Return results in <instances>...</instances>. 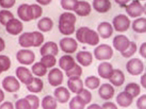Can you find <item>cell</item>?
Returning <instances> with one entry per match:
<instances>
[{
	"instance_id": "6da1fadb",
	"label": "cell",
	"mask_w": 146,
	"mask_h": 109,
	"mask_svg": "<svg viewBox=\"0 0 146 109\" xmlns=\"http://www.w3.org/2000/svg\"><path fill=\"white\" fill-rule=\"evenodd\" d=\"M76 17L73 13L64 12L60 16L58 28L62 33L69 35L72 33L75 30V23Z\"/></svg>"
},
{
	"instance_id": "7a4b0ae2",
	"label": "cell",
	"mask_w": 146,
	"mask_h": 109,
	"mask_svg": "<svg viewBox=\"0 0 146 109\" xmlns=\"http://www.w3.org/2000/svg\"><path fill=\"white\" fill-rule=\"evenodd\" d=\"M94 53L95 58L98 60H107L111 57L113 51L110 46L102 44L95 48Z\"/></svg>"
},
{
	"instance_id": "3957f363",
	"label": "cell",
	"mask_w": 146,
	"mask_h": 109,
	"mask_svg": "<svg viewBox=\"0 0 146 109\" xmlns=\"http://www.w3.org/2000/svg\"><path fill=\"white\" fill-rule=\"evenodd\" d=\"M126 68L127 72L133 75H139L143 71L144 68L142 62L137 58L131 59L127 62Z\"/></svg>"
},
{
	"instance_id": "277c9868",
	"label": "cell",
	"mask_w": 146,
	"mask_h": 109,
	"mask_svg": "<svg viewBox=\"0 0 146 109\" xmlns=\"http://www.w3.org/2000/svg\"><path fill=\"white\" fill-rule=\"evenodd\" d=\"M130 21L125 15L119 14L113 19V23L116 30L119 32L125 31L129 28Z\"/></svg>"
},
{
	"instance_id": "5b68a950",
	"label": "cell",
	"mask_w": 146,
	"mask_h": 109,
	"mask_svg": "<svg viewBox=\"0 0 146 109\" xmlns=\"http://www.w3.org/2000/svg\"><path fill=\"white\" fill-rule=\"evenodd\" d=\"M17 58L21 64L29 65L31 64L35 60V56L33 52L28 49H21L16 54Z\"/></svg>"
},
{
	"instance_id": "8992f818",
	"label": "cell",
	"mask_w": 146,
	"mask_h": 109,
	"mask_svg": "<svg viewBox=\"0 0 146 109\" xmlns=\"http://www.w3.org/2000/svg\"><path fill=\"white\" fill-rule=\"evenodd\" d=\"M126 11L131 17H135L141 15L145 11V8L138 0L133 1L125 7Z\"/></svg>"
},
{
	"instance_id": "52a82bcc",
	"label": "cell",
	"mask_w": 146,
	"mask_h": 109,
	"mask_svg": "<svg viewBox=\"0 0 146 109\" xmlns=\"http://www.w3.org/2000/svg\"><path fill=\"white\" fill-rule=\"evenodd\" d=\"M59 43L61 49L66 53L74 52L78 47V44L76 40L72 37H64L60 40Z\"/></svg>"
},
{
	"instance_id": "ba28073f",
	"label": "cell",
	"mask_w": 146,
	"mask_h": 109,
	"mask_svg": "<svg viewBox=\"0 0 146 109\" xmlns=\"http://www.w3.org/2000/svg\"><path fill=\"white\" fill-rule=\"evenodd\" d=\"M130 41L125 35H118L113 39V45L117 50L121 53L125 51L129 47Z\"/></svg>"
},
{
	"instance_id": "9c48e42d",
	"label": "cell",
	"mask_w": 146,
	"mask_h": 109,
	"mask_svg": "<svg viewBox=\"0 0 146 109\" xmlns=\"http://www.w3.org/2000/svg\"><path fill=\"white\" fill-rule=\"evenodd\" d=\"M7 31L10 34L17 35L23 30V24L22 22L17 18H13L7 22L6 25Z\"/></svg>"
},
{
	"instance_id": "30bf717a",
	"label": "cell",
	"mask_w": 146,
	"mask_h": 109,
	"mask_svg": "<svg viewBox=\"0 0 146 109\" xmlns=\"http://www.w3.org/2000/svg\"><path fill=\"white\" fill-rule=\"evenodd\" d=\"M2 85L4 89L10 92H16L20 87V84L15 78L13 76H8L3 80Z\"/></svg>"
},
{
	"instance_id": "8fae6325",
	"label": "cell",
	"mask_w": 146,
	"mask_h": 109,
	"mask_svg": "<svg viewBox=\"0 0 146 109\" xmlns=\"http://www.w3.org/2000/svg\"><path fill=\"white\" fill-rule=\"evenodd\" d=\"M63 79L62 72L58 69L54 68L50 70L48 75V79L50 84L54 86L61 84Z\"/></svg>"
},
{
	"instance_id": "7c38bea8",
	"label": "cell",
	"mask_w": 146,
	"mask_h": 109,
	"mask_svg": "<svg viewBox=\"0 0 146 109\" xmlns=\"http://www.w3.org/2000/svg\"><path fill=\"white\" fill-rule=\"evenodd\" d=\"M16 75L21 81L27 85L32 81L33 77L30 71L24 67H19L16 70Z\"/></svg>"
},
{
	"instance_id": "4fadbf2b",
	"label": "cell",
	"mask_w": 146,
	"mask_h": 109,
	"mask_svg": "<svg viewBox=\"0 0 146 109\" xmlns=\"http://www.w3.org/2000/svg\"><path fill=\"white\" fill-rule=\"evenodd\" d=\"M67 83L68 87L71 91L77 94L83 89V82L79 77L74 76L70 77Z\"/></svg>"
},
{
	"instance_id": "5bb4252c",
	"label": "cell",
	"mask_w": 146,
	"mask_h": 109,
	"mask_svg": "<svg viewBox=\"0 0 146 109\" xmlns=\"http://www.w3.org/2000/svg\"><path fill=\"white\" fill-rule=\"evenodd\" d=\"M40 52L41 55L42 56L48 54L55 56L58 52L57 45L54 42H46L41 47Z\"/></svg>"
},
{
	"instance_id": "9a60e30c",
	"label": "cell",
	"mask_w": 146,
	"mask_h": 109,
	"mask_svg": "<svg viewBox=\"0 0 146 109\" xmlns=\"http://www.w3.org/2000/svg\"><path fill=\"white\" fill-rule=\"evenodd\" d=\"M91 9V5L88 2L77 1L74 11L79 15L83 16L88 15Z\"/></svg>"
},
{
	"instance_id": "2e32d148",
	"label": "cell",
	"mask_w": 146,
	"mask_h": 109,
	"mask_svg": "<svg viewBox=\"0 0 146 109\" xmlns=\"http://www.w3.org/2000/svg\"><path fill=\"white\" fill-rule=\"evenodd\" d=\"M83 41L84 43H86L92 45H96L99 41V35L94 30L88 28L84 32Z\"/></svg>"
},
{
	"instance_id": "e0dca14e",
	"label": "cell",
	"mask_w": 146,
	"mask_h": 109,
	"mask_svg": "<svg viewBox=\"0 0 146 109\" xmlns=\"http://www.w3.org/2000/svg\"><path fill=\"white\" fill-rule=\"evenodd\" d=\"M97 30L101 36L104 38L109 37L113 32L111 25L107 22L100 23L97 27Z\"/></svg>"
},
{
	"instance_id": "ac0fdd59",
	"label": "cell",
	"mask_w": 146,
	"mask_h": 109,
	"mask_svg": "<svg viewBox=\"0 0 146 109\" xmlns=\"http://www.w3.org/2000/svg\"><path fill=\"white\" fill-rule=\"evenodd\" d=\"M113 71L112 65L108 62H102L99 64L98 67L99 75L104 78L109 79L112 75Z\"/></svg>"
},
{
	"instance_id": "d6986e66",
	"label": "cell",
	"mask_w": 146,
	"mask_h": 109,
	"mask_svg": "<svg viewBox=\"0 0 146 109\" xmlns=\"http://www.w3.org/2000/svg\"><path fill=\"white\" fill-rule=\"evenodd\" d=\"M34 40V36L33 32H24L19 36V44L24 47L33 46Z\"/></svg>"
},
{
	"instance_id": "ffe728a7",
	"label": "cell",
	"mask_w": 146,
	"mask_h": 109,
	"mask_svg": "<svg viewBox=\"0 0 146 109\" xmlns=\"http://www.w3.org/2000/svg\"><path fill=\"white\" fill-rule=\"evenodd\" d=\"M99 94L100 97L105 100L109 99L113 97L114 93L113 87L108 83L102 84L100 88Z\"/></svg>"
},
{
	"instance_id": "44dd1931",
	"label": "cell",
	"mask_w": 146,
	"mask_h": 109,
	"mask_svg": "<svg viewBox=\"0 0 146 109\" xmlns=\"http://www.w3.org/2000/svg\"><path fill=\"white\" fill-rule=\"evenodd\" d=\"M76 63L74 58L69 55H64L59 60V64L60 67L66 71L72 68Z\"/></svg>"
},
{
	"instance_id": "7402d4cb",
	"label": "cell",
	"mask_w": 146,
	"mask_h": 109,
	"mask_svg": "<svg viewBox=\"0 0 146 109\" xmlns=\"http://www.w3.org/2000/svg\"><path fill=\"white\" fill-rule=\"evenodd\" d=\"M76 58L78 62L84 66H88L92 63V56L89 52L86 51H80L76 55Z\"/></svg>"
},
{
	"instance_id": "603a6c76",
	"label": "cell",
	"mask_w": 146,
	"mask_h": 109,
	"mask_svg": "<svg viewBox=\"0 0 146 109\" xmlns=\"http://www.w3.org/2000/svg\"><path fill=\"white\" fill-rule=\"evenodd\" d=\"M110 81L114 85L119 86L123 84L125 80V76L123 72L119 69L113 70Z\"/></svg>"
},
{
	"instance_id": "cb8c5ba5",
	"label": "cell",
	"mask_w": 146,
	"mask_h": 109,
	"mask_svg": "<svg viewBox=\"0 0 146 109\" xmlns=\"http://www.w3.org/2000/svg\"><path fill=\"white\" fill-rule=\"evenodd\" d=\"M56 98L60 102H64L67 101L70 97V94L67 89L60 87L56 89L54 92Z\"/></svg>"
},
{
	"instance_id": "d4e9b609",
	"label": "cell",
	"mask_w": 146,
	"mask_h": 109,
	"mask_svg": "<svg viewBox=\"0 0 146 109\" xmlns=\"http://www.w3.org/2000/svg\"><path fill=\"white\" fill-rule=\"evenodd\" d=\"M93 6L97 11L103 12L107 11L110 9L111 4L108 0H94Z\"/></svg>"
},
{
	"instance_id": "484cf974",
	"label": "cell",
	"mask_w": 146,
	"mask_h": 109,
	"mask_svg": "<svg viewBox=\"0 0 146 109\" xmlns=\"http://www.w3.org/2000/svg\"><path fill=\"white\" fill-rule=\"evenodd\" d=\"M133 97L130 94L124 91L120 93L116 97L118 103L123 106H127L132 102Z\"/></svg>"
},
{
	"instance_id": "4316f807",
	"label": "cell",
	"mask_w": 146,
	"mask_h": 109,
	"mask_svg": "<svg viewBox=\"0 0 146 109\" xmlns=\"http://www.w3.org/2000/svg\"><path fill=\"white\" fill-rule=\"evenodd\" d=\"M53 25V22L51 18L45 17L42 18L38 20L37 26L40 30L46 32L50 30Z\"/></svg>"
},
{
	"instance_id": "83f0119b",
	"label": "cell",
	"mask_w": 146,
	"mask_h": 109,
	"mask_svg": "<svg viewBox=\"0 0 146 109\" xmlns=\"http://www.w3.org/2000/svg\"><path fill=\"white\" fill-rule=\"evenodd\" d=\"M146 19L145 17H140L134 20L132 24V28L135 32L138 33L145 32Z\"/></svg>"
},
{
	"instance_id": "f1b7e54d",
	"label": "cell",
	"mask_w": 146,
	"mask_h": 109,
	"mask_svg": "<svg viewBox=\"0 0 146 109\" xmlns=\"http://www.w3.org/2000/svg\"><path fill=\"white\" fill-rule=\"evenodd\" d=\"M43 87V82L42 80L38 78L33 77L32 82L27 85V89L32 92L38 93L42 90Z\"/></svg>"
},
{
	"instance_id": "f546056e",
	"label": "cell",
	"mask_w": 146,
	"mask_h": 109,
	"mask_svg": "<svg viewBox=\"0 0 146 109\" xmlns=\"http://www.w3.org/2000/svg\"><path fill=\"white\" fill-rule=\"evenodd\" d=\"M140 91L139 86L134 83L128 84L125 89V91L130 94L133 98L136 97L139 94Z\"/></svg>"
},
{
	"instance_id": "4dcf8cb0",
	"label": "cell",
	"mask_w": 146,
	"mask_h": 109,
	"mask_svg": "<svg viewBox=\"0 0 146 109\" xmlns=\"http://www.w3.org/2000/svg\"><path fill=\"white\" fill-rule=\"evenodd\" d=\"M28 4H22L19 5L17 9V13L19 17L24 21L30 20L27 12V7Z\"/></svg>"
},
{
	"instance_id": "1f68e13d",
	"label": "cell",
	"mask_w": 146,
	"mask_h": 109,
	"mask_svg": "<svg viewBox=\"0 0 146 109\" xmlns=\"http://www.w3.org/2000/svg\"><path fill=\"white\" fill-rule=\"evenodd\" d=\"M32 70L33 73L38 76L44 75L47 71L46 68L40 62L35 63L32 66Z\"/></svg>"
},
{
	"instance_id": "d6a6232c",
	"label": "cell",
	"mask_w": 146,
	"mask_h": 109,
	"mask_svg": "<svg viewBox=\"0 0 146 109\" xmlns=\"http://www.w3.org/2000/svg\"><path fill=\"white\" fill-rule=\"evenodd\" d=\"M100 79L94 76H90L87 77L85 80L86 86L91 89L97 88L99 85Z\"/></svg>"
},
{
	"instance_id": "836d02e7",
	"label": "cell",
	"mask_w": 146,
	"mask_h": 109,
	"mask_svg": "<svg viewBox=\"0 0 146 109\" xmlns=\"http://www.w3.org/2000/svg\"><path fill=\"white\" fill-rule=\"evenodd\" d=\"M40 62L46 68H50L54 66L56 63V59L54 56L48 54L44 56L40 59Z\"/></svg>"
},
{
	"instance_id": "e575fe53",
	"label": "cell",
	"mask_w": 146,
	"mask_h": 109,
	"mask_svg": "<svg viewBox=\"0 0 146 109\" xmlns=\"http://www.w3.org/2000/svg\"><path fill=\"white\" fill-rule=\"evenodd\" d=\"M14 17L13 14L9 10L0 11V22L3 25L5 26L8 21Z\"/></svg>"
},
{
	"instance_id": "d590c367",
	"label": "cell",
	"mask_w": 146,
	"mask_h": 109,
	"mask_svg": "<svg viewBox=\"0 0 146 109\" xmlns=\"http://www.w3.org/2000/svg\"><path fill=\"white\" fill-rule=\"evenodd\" d=\"M11 65L9 58L4 55H0V70L2 72L7 70Z\"/></svg>"
},
{
	"instance_id": "8d00e7d4",
	"label": "cell",
	"mask_w": 146,
	"mask_h": 109,
	"mask_svg": "<svg viewBox=\"0 0 146 109\" xmlns=\"http://www.w3.org/2000/svg\"><path fill=\"white\" fill-rule=\"evenodd\" d=\"M42 103L45 108H52L55 107L56 102L55 99L52 96H47L43 98Z\"/></svg>"
},
{
	"instance_id": "74e56055",
	"label": "cell",
	"mask_w": 146,
	"mask_h": 109,
	"mask_svg": "<svg viewBox=\"0 0 146 109\" xmlns=\"http://www.w3.org/2000/svg\"><path fill=\"white\" fill-rule=\"evenodd\" d=\"M82 73L81 68L76 63L74 66L70 70L66 71V76L69 77L72 76H81Z\"/></svg>"
},
{
	"instance_id": "f35d334b",
	"label": "cell",
	"mask_w": 146,
	"mask_h": 109,
	"mask_svg": "<svg viewBox=\"0 0 146 109\" xmlns=\"http://www.w3.org/2000/svg\"><path fill=\"white\" fill-rule=\"evenodd\" d=\"M137 49V46L136 43L130 41L129 47L125 51L121 53L124 57H129L135 53Z\"/></svg>"
},
{
	"instance_id": "ab89813d",
	"label": "cell",
	"mask_w": 146,
	"mask_h": 109,
	"mask_svg": "<svg viewBox=\"0 0 146 109\" xmlns=\"http://www.w3.org/2000/svg\"><path fill=\"white\" fill-rule=\"evenodd\" d=\"M85 103L82 98L78 95L74 97L70 102V106L72 108H82Z\"/></svg>"
},
{
	"instance_id": "60d3db41",
	"label": "cell",
	"mask_w": 146,
	"mask_h": 109,
	"mask_svg": "<svg viewBox=\"0 0 146 109\" xmlns=\"http://www.w3.org/2000/svg\"><path fill=\"white\" fill-rule=\"evenodd\" d=\"M77 0H62L60 4L62 7L66 10H74Z\"/></svg>"
},
{
	"instance_id": "b9f144b4",
	"label": "cell",
	"mask_w": 146,
	"mask_h": 109,
	"mask_svg": "<svg viewBox=\"0 0 146 109\" xmlns=\"http://www.w3.org/2000/svg\"><path fill=\"white\" fill-rule=\"evenodd\" d=\"M33 19L36 18L42 14V9L41 7L37 4H33L30 5Z\"/></svg>"
},
{
	"instance_id": "7bdbcfd3",
	"label": "cell",
	"mask_w": 146,
	"mask_h": 109,
	"mask_svg": "<svg viewBox=\"0 0 146 109\" xmlns=\"http://www.w3.org/2000/svg\"><path fill=\"white\" fill-rule=\"evenodd\" d=\"M34 36V43L33 46L37 47L40 45L43 42L44 36L42 34L38 31L33 32Z\"/></svg>"
},
{
	"instance_id": "ee69618b",
	"label": "cell",
	"mask_w": 146,
	"mask_h": 109,
	"mask_svg": "<svg viewBox=\"0 0 146 109\" xmlns=\"http://www.w3.org/2000/svg\"><path fill=\"white\" fill-rule=\"evenodd\" d=\"M77 95L82 98L85 103L90 102L91 99L92 95L90 92L85 89H83Z\"/></svg>"
},
{
	"instance_id": "f6af8a7d",
	"label": "cell",
	"mask_w": 146,
	"mask_h": 109,
	"mask_svg": "<svg viewBox=\"0 0 146 109\" xmlns=\"http://www.w3.org/2000/svg\"><path fill=\"white\" fill-rule=\"evenodd\" d=\"M88 28L86 26H83L79 28L76 32V37L80 42L84 43L83 37L85 32Z\"/></svg>"
},
{
	"instance_id": "bcb514c9",
	"label": "cell",
	"mask_w": 146,
	"mask_h": 109,
	"mask_svg": "<svg viewBox=\"0 0 146 109\" xmlns=\"http://www.w3.org/2000/svg\"><path fill=\"white\" fill-rule=\"evenodd\" d=\"M28 102H30L33 108H35L38 106V97L34 95H29L25 97Z\"/></svg>"
},
{
	"instance_id": "7dc6e473",
	"label": "cell",
	"mask_w": 146,
	"mask_h": 109,
	"mask_svg": "<svg viewBox=\"0 0 146 109\" xmlns=\"http://www.w3.org/2000/svg\"><path fill=\"white\" fill-rule=\"evenodd\" d=\"M15 2V1L14 0H0V5L3 8H10L14 5Z\"/></svg>"
},
{
	"instance_id": "c3c4849f",
	"label": "cell",
	"mask_w": 146,
	"mask_h": 109,
	"mask_svg": "<svg viewBox=\"0 0 146 109\" xmlns=\"http://www.w3.org/2000/svg\"><path fill=\"white\" fill-rule=\"evenodd\" d=\"M146 96L144 95L141 96L138 99L137 104L138 106L140 108H145L146 104Z\"/></svg>"
},
{
	"instance_id": "681fc988",
	"label": "cell",
	"mask_w": 146,
	"mask_h": 109,
	"mask_svg": "<svg viewBox=\"0 0 146 109\" xmlns=\"http://www.w3.org/2000/svg\"><path fill=\"white\" fill-rule=\"evenodd\" d=\"M28 102V100L25 98L21 99L18 100L17 102V106L19 108H20L22 107H27Z\"/></svg>"
},
{
	"instance_id": "f907efd6",
	"label": "cell",
	"mask_w": 146,
	"mask_h": 109,
	"mask_svg": "<svg viewBox=\"0 0 146 109\" xmlns=\"http://www.w3.org/2000/svg\"><path fill=\"white\" fill-rule=\"evenodd\" d=\"M139 53L143 57L146 58V42L143 43L140 46Z\"/></svg>"
},
{
	"instance_id": "816d5d0a",
	"label": "cell",
	"mask_w": 146,
	"mask_h": 109,
	"mask_svg": "<svg viewBox=\"0 0 146 109\" xmlns=\"http://www.w3.org/2000/svg\"><path fill=\"white\" fill-rule=\"evenodd\" d=\"M103 107L105 108H108L112 109H116V106L110 102L105 103L103 105Z\"/></svg>"
},
{
	"instance_id": "f5cc1de1",
	"label": "cell",
	"mask_w": 146,
	"mask_h": 109,
	"mask_svg": "<svg viewBox=\"0 0 146 109\" xmlns=\"http://www.w3.org/2000/svg\"><path fill=\"white\" fill-rule=\"evenodd\" d=\"M5 44L4 40L0 37V52L2 51L5 48Z\"/></svg>"
},
{
	"instance_id": "db71d44e",
	"label": "cell",
	"mask_w": 146,
	"mask_h": 109,
	"mask_svg": "<svg viewBox=\"0 0 146 109\" xmlns=\"http://www.w3.org/2000/svg\"><path fill=\"white\" fill-rule=\"evenodd\" d=\"M141 83L144 87H146V75L145 74L143 75L141 78Z\"/></svg>"
},
{
	"instance_id": "11a10c76",
	"label": "cell",
	"mask_w": 146,
	"mask_h": 109,
	"mask_svg": "<svg viewBox=\"0 0 146 109\" xmlns=\"http://www.w3.org/2000/svg\"><path fill=\"white\" fill-rule=\"evenodd\" d=\"M36 1L40 4L43 5H46L49 3L51 0H37Z\"/></svg>"
},
{
	"instance_id": "9f6ffc18",
	"label": "cell",
	"mask_w": 146,
	"mask_h": 109,
	"mask_svg": "<svg viewBox=\"0 0 146 109\" xmlns=\"http://www.w3.org/2000/svg\"><path fill=\"white\" fill-rule=\"evenodd\" d=\"M4 98V95L3 91L0 89V102L2 101Z\"/></svg>"
},
{
	"instance_id": "6f0895ef",
	"label": "cell",
	"mask_w": 146,
	"mask_h": 109,
	"mask_svg": "<svg viewBox=\"0 0 146 109\" xmlns=\"http://www.w3.org/2000/svg\"><path fill=\"white\" fill-rule=\"evenodd\" d=\"M115 1L120 4H124L129 1L128 0H115Z\"/></svg>"
},
{
	"instance_id": "680465c9",
	"label": "cell",
	"mask_w": 146,
	"mask_h": 109,
	"mask_svg": "<svg viewBox=\"0 0 146 109\" xmlns=\"http://www.w3.org/2000/svg\"><path fill=\"white\" fill-rule=\"evenodd\" d=\"M2 72L0 71V74Z\"/></svg>"
}]
</instances>
